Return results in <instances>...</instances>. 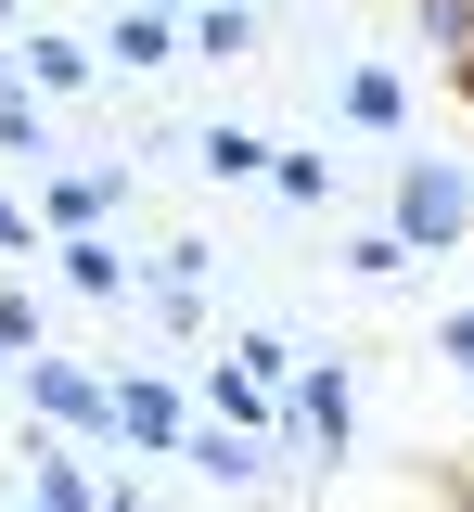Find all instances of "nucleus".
I'll use <instances>...</instances> for the list:
<instances>
[{
  "label": "nucleus",
  "instance_id": "obj_1",
  "mask_svg": "<svg viewBox=\"0 0 474 512\" xmlns=\"http://www.w3.org/2000/svg\"><path fill=\"white\" fill-rule=\"evenodd\" d=\"M385 231H398L410 256H449L474 231V180L449 167V154H398V192H385Z\"/></svg>",
  "mask_w": 474,
  "mask_h": 512
},
{
  "label": "nucleus",
  "instance_id": "obj_2",
  "mask_svg": "<svg viewBox=\"0 0 474 512\" xmlns=\"http://www.w3.org/2000/svg\"><path fill=\"white\" fill-rule=\"evenodd\" d=\"M346 410H359V372L346 359H295V423L334 448V461H346Z\"/></svg>",
  "mask_w": 474,
  "mask_h": 512
},
{
  "label": "nucleus",
  "instance_id": "obj_3",
  "mask_svg": "<svg viewBox=\"0 0 474 512\" xmlns=\"http://www.w3.org/2000/svg\"><path fill=\"white\" fill-rule=\"evenodd\" d=\"M270 154H282V141H270V128H244V116L193 128V167H205V180H270Z\"/></svg>",
  "mask_w": 474,
  "mask_h": 512
},
{
  "label": "nucleus",
  "instance_id": "obj_4",
  "mask_svg": "<svg viewBox=\"0 0 474 512\" xmlns=\"http://www.w3.org/2000/svg\"><path fill=\"white\" fill-rule=\"evenodd\" d=\"M52 269H65V295H90V308H116V295H129V256L103 244V231H65Z\"/></svg>",
  "mask_w": 474,
  "mask_h": 512
},
{
  "label": "nucleus",
  "instance_id": "obj_5",
  "mask_svg": "<svg viewBox=\"0 0 474 512\" xmlns=\"http://www.w3.org/2000/svg\"><path fill=\"white\" fill-rule=\"evenodd\" d=\"M180 461H193L205 487H257V474H270V461H257V436H244V423H205V436H180Z\"/></svg>",
  "mask_w": 474,
  "mask_h": 512
},
{
  "label": "nucleus",
  "instance_id": "obj_6",
  "mask_svg": "<svg viewBox=\"0 0 474 512\" xmlns=\"http://www.w3.org/2000/svg\"><path fill=\"white\" fill-rule=\"evenodd\" d=\"M103 205H129V167H77V180L39 192V218H52V231H90Z\"/></svg>",
  "mask_w": 474,
  "mask_h": 512
},
{
  "label": "nucleus",
  "instance_id": "obj_7",
  "mask_svg": "<svg viewBox=\"0 0 474 512\" xmlns=\"http://www.w3.org/2000/svg\"><path fill=\"white\" fill-rule=\"evenodd\" d=\"M116 436H129V448H180L193 423H180V397H167V384H116Z\"/></svg>",
  "mask_w": 474,
  "mask_h": 512
},
{
  "label": "nucleus",
  "instance_id": "obj_8",
  "mask_svg": "<svg viewBox=\"0 0 474 512\" xmlns=\"http://www.w3.org/2000/svg\"><path fill=\"white\" fill-rule=\"evenodd\" d=\"M26 384H39V397H52L65 423H90V436L116 423V397H103V384H90V372H65V359H26Z\"/></svg>",
  "mask_w": 474,
  "mask_h": 512
},
{
  "label": "nucleus",
  "instance_id": "obj_9",
  "mask_svg": "<svg viewBox=\"0 0 474 512\" xmlns=\"http://www.w3.org/2000/svg\"><path fill=\"white\" fill-rule=\"evenodd\" d=\"M180 52H205V64H244V52H257V13H244V0H205Z\"/></svg>",
  "mask_w": 474,
  "mask_h": 512
},
{
  "label": "nucleus",
  "instance_id": "obj_10",
  "mask_svg": "<svg viewBox=\"0 0 474 512\" xmlns=\"http://www.w3.org/2000/svg\"><path fill=\"white\" fill-rule=\"evenodd\" d=\"M103 64H180V26L167 13H116V39H90Z\"/></svg>",
  "mask_w": 474,
  "mask_h": 512
},
{
  "label": "nucleus",
  "instance_id": "obj_11",
  "mask_svg": "<svg viewBox=\"0 0 474 512\" xmlns=\"http://www.w3.org/2000/svg\"><path fill=\"white\" fill-rule=\"evenodd\" d=\"M410 26H423L436 64H474V0H410Z\"/></svg>",
  "mask_w": 474,
  "mask_h": 512
},
{
  "label": "nucleus",
  "instance_id": "obj_12",
  "mask_svg": "<svg viewBox=\"0 0 474 512\" xmlns=\"http://www.w3.org/2000/svg\"><path fill=\"white\" fill-rule=\"evenodd\" d=\"M26 461H39V512H103L90 461H65V448H26Z\"/></svg>",
  "mask_w": 474,
  "mask_h": 512
},
{
  "label": "nucleus",
  "instance_id": "obj_13",
  "mask_svg": "<svg viewBox=\"0 0 474 512\" xmlns=\"http://www.w3.org/2000/svg\"><path fill=\"white\" fill-rule=\"evenodd\" d=\"M26 77H39V90H90L103 52H90V39H26Z\"/></svg>",
  "mask_w": 474,
  "mask_h": 512
},
{
  "label": "nucleus",
  "instance_id": "obj_14",
  "mask_svg": "<svg viewBox=\"0 0 474 512\" xmlns=\"http://www.w3.org/2000/svg\"><path fill=\"white\" fill-rule=\"evenodd\" d=\"M346 116L359 128H410V90L385 77V64H359V77H346Z\"/></svg>",
  "mask_w": 474,
  "mask_h": 512
},
{
  "label": "nucleus",
  "instance_id": "obj_15",
  "mask_svg": "<svg viewBox=\"0 0 474 512\" xmlns=\"http://www.w3.org/2000/svg\"><path fill=\"white\" fill-rule=\"evenodd\" d=\"M0 154H13V167H39V154H52V116H39L26 90H0Z\"/></svg>",
  "mask_w": 474,
  "mask_h": 512
},
{
  "label": "nucleus",
  "instance_id": "obj_16",
  "mask_svg": "<svg viewBox=\"0 0 474 512\" xmlns=\"http://www.w3.org/2000/svg\"><path fill=\"white\" fill-rule=\"evenodd\" d=\"M270 192L282 205H334V167H321V154H270Z\"/></svg>",
  "mask_w": 474,
  "mask_h": 512
},
{
  "label": "nucleus",
  "instance_id": "obj_17",
  "mask_svg": "<svg viewBox=\"0 0 474 512\" xmlns=\"http://www.w3.org/2000/svg\"><path fill=\"white\" fill-rule=\"evenodd\" d=\"M0 359H39V295L0 282Z\"/></svg>",
  "mask_w": 474,
  "mask_h": 512
},
{
  "label": "nucleus",
  "instance_id": "obj_18",
  "mask_svg": "<svg viewBox=\"0 0 474 512\" xmlns=\"http://www.w3.org/2000/svg\"><path fill=\"white\" fill-rule=\"evenodd\" d=\"M346 269H359V282H398L410 244H398V231H359V244H346Z\"/></svg>",
  "mask_w": 474,
  "mask_h": 512
},
{
  "label": "nucleus",
  "instance_id": "obj_19",
  "mask_svg": "<svg viewBox=\"0 0 474 512\" xmlns=\"http://www.w3.org/2000/svg\"><path fill=\"white\" fill-rule=\"evenodd\" d=\"M423 487H436V512H474V461H462V448H436V461H423Z\"/></svg>",
  "mask_w": 474,
  "mask_h": 512
},
{
  "label": "nucleus",
  "instance_id": "obj_20",
  "mask_svg": "<svg viewBox=\"0 0 474 512\" xmlns=\"http://www.w3.org/2000/svg\"><path fill=\"white\" fill-rule=\"evenodd\" d=\"M0 256H39V218H26V192H0Z\"/></svg>",
  "mask_w": 474,
  "mask_h": 512
},
{
  "label": "nucleus",
  "instance_id": "obj_21",
  "mask_svg": "<svg viewBox=\"0 0 474 512\" xmlns=\"http://www.w3.org/2000/svg\"><path fill=\"white\" fill-rule=\"evenodd\" d=\"M436 359H462V372H474V308H462V320H436Z\"/></svg>",
  "mask_w": 474,
  "mask_h": 512
},
{
  "label": "nucleus",
  "instance_id": "obj_22",
  "mask_svg": "<svg viewBox=\"0 0 474 512\" xmlns=\"http://www.w3.org/2000/svg\"><path fill=\"white\" fill-rule=\"evenodd\" d=\"M0 26H13V0H0Z\"/></svg>",
  "mask_w": 474,
  "mask_h": 512
},
{
  "label": "nucleus",
  "instance_id": "obj_23",
  "mask_svg": "<svg viewBox=\"0 0 474 512\" xmlns=\"http://www.w3.org/2000/svg\"><path fill=\"white\" fill-rule=\"evenodd\" d=\"M141 13H167V0H141Z\"/></svg>",
  "mask_w": 474,
  "mask_h": 512
}]
</instances>
